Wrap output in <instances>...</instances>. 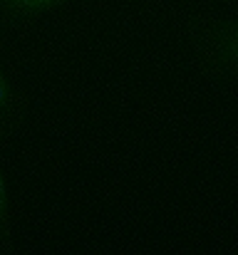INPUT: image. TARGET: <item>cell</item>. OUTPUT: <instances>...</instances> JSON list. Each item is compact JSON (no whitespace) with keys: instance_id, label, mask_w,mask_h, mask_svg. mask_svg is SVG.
Instances as JSON below:
<instances>
[{"instance_id":"cell-1","label":"cell","mask_w":238,"mask_h":255,"mask_svg":"<svg viewBox=\"0 0 238 255\" xmlns=\"http://www.w3.org/2000/svg\"><path fill=\"white\" fill-rule=\"evenodd\" d=\"M181 27L199 75L214 85H238V15L189 12Z\"/></svg>"},{"instance_id":"cell-2","label":"cell","mask_w":238,"mask_h":255,"mask_svg":"<svg viewBox=\"0 0 238 255\" xmlns=\"http://www.w3.org/2000/svg\"><path fill=\"white\" fill-rule=\"evenodd\" d=\"M27 122V97L0 62V144L10 141Z\"/></svg>"},{"instance_id":"cell-3","label":"cell","mask_w":238,"mask_h":255,"mask_svg":"<svg viewBox=\"0 0 238 255\" xmlns=\"http://www.w3.org/2000/svg\"><path fill=\"white\" fill-rule=\"evenodd\" d=\"M72 2L75 0H0V22L10 30H22Z\"/></svg>"},{"instance_id":"cell-4","label":"cell","mask_w":238,"mask_h":255,"mask_svg":"<svg viewBox=\"0 0 238 255\" xmlns=\"http://www.w3.org/2000/svg\"><path fill=\"white\" fill-rule=\"evenodd\" d=\"M15 231H12V206H10V186L5 169L0 164V255L15 253Z\"/></svg>"}]
</instances>
